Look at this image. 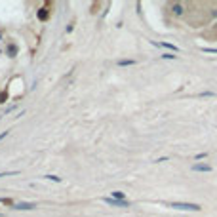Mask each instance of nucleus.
<instances>
[{
  "label": "nucleus",
  "instance_id": "nucleus-1",
  "mask_svg": "<svg viewBox=\"0 0 217 217\" xmlns=\"http://www.w3.org/2000/svg\"><path fill=\"white\" fill-rule=\"evenodd\" d=\"M168 206L173 209H181V211H200L202 209L198 204H189V202H168Z\"/></svg>",
  "mask_w": 217,
  "mask_h": 217
},
{
  "label": "nucleus",
  "instance_id": "nucleus-2",
  "mask_svg": "<svg viewBox=\"0 0 217 217\" xmlns=\"http://www.w3.org/2000/svg\"><path fill=\"white\" fill-rule=\"evenodd\" d=\"M103 202H107V204H111V206H116V208H126V206L130 204L128 200H114V198H111V196H105Z\"/></svg>",
  "mask_w": 217,
  "mask_h": 217
},
{
  "label": "nucleus",
  "instance_id": "nucleus-3",
  "mask_svg": "<svg viewBox=\"0 0 217 217\" xmlns=\"http://www.w3.org/2000/svg\"><path fill=\"white\" fill-rule=\"evenodd\" d=\"M36 208L38 206L34 202H19V204L13 206V209H36Z\"/></svg>",
  "mask_w": 217,
  "mask_h": 217
},
{
  "label": "nucleus",
  "instance_id": "nucleus-4",
  "mask_svg": "<svg viewBox=\"0 0 217 217\" xmlns=\"http://www.w3.org/2000/svg\"><path fill=\"white\" fill-rule=\"evenodd\" d=\"M192 172H211V166L209 164H192Z\"/></svg>",
  "mask_w": 217,
  "mask_h": 217
},
{
  "label": "nucleus",
  "instance_id": "nucleus-5",
  "mask_svg": "<svg viewBox=\"0 0 217 217\" xmlns=\"http://www.w3.org/2000/svg\"><path fill=\"white\" fill-rule=\"evenodd\" d=\"M154 46H158V48H166V50H172V52H177V46H173V44H170V42H152Z\"/></svg>",
  "mask_w": 217,
  "mask_h": 217
},
{
  "label": "nucleus",
  "instance_id": "nucleus-6",
  "mask_svg": "<svg viewBox=\"0 0 217 217\" xmlns=\"http://www.w3.org/2000/svg\"><path fill=\"white\" fill-rule=\"evenodd\" d=\"M111 198H114V200H126V194L122 190H114V192H111Z\"/></svg>",
  "mask_w": 217,
  "mask_h": 217
},
{
  "label": "nucleus",
  "instance_id": "nucleus-7",
  "mask_svg": "<svg viewBox=\"0 0 217 217\" xmlns=\"http://www.w3.org/2000/svg\"><path fill=\"white\" fill-rule=\"evenodd\" d=\"M133 63H135L133 59H122V61H118L120 67H128V65H133Z\"/></svg>",
  "mask_w": 217,
  "mask_h": 217
},
{
  "label": "nucleus",
  "instance_id": "nucleus-8",
  "mask_svg": "<svg viewBox=\"0 0 217 217\" xmlns=\"http://www.w3.org/2000/svg\"><path fill=\"white\" fill-rule=\"evenodd\" d=\"M44 179H48V181H55V183H59V181H61V177H57V175H46Z\"/></svg>",
  "mask_w": 217,
  "mask_h": 217
},
{
  "label": "nucleus",
  "instance_id": "nucleus-9",
  "mask_svg": "<svg viewBox=\"0 0 217 217\" xmlns=\"http://www.w3.org/2000/svg\"><path fill=\"white\" fill-rule=\"evenodd\" d=\"M202 158H208V152H200V154H196V156H194V162L202 160Z\"/></svg>",
  "mask_w": 217,
  "mask_h": 217
},
{
  "label": "nucleus",
  "instance_id": "nucleus-10",
  "mask_svg": "<svg viewBox=\"0 0 217 217\" xmlns=\"http://www.w3.org/2000/svg\"><path fill=\"white\" fill-rule=\"evenodd\" d=\"M19 172H2L0 173V177H8V175H17Z\"/></svg>",
  "mask_w": 217,
  "mask_h": 217
},
{
  "label": "nucleus",
  "instance_id": "nucleus-11",
  "mask_svg": "<svg viewBox=\"0 0 217 217\" xmlns=\"http://www.w3.org/2000/svg\"><path fill=\"white\" fill-rule=\"evenodd\" d=\"M202 52H208V54H217V48H202Z\"/></svg>",
  "mask_w": 217,
  "mask_h": 217
},
{
  "label": "nucleus",
  "instance_id": "nucleus-12",
  "mask_svg": "<svg viewBox=\"0 0 217 217\" xmlns=\"http://www.w3.org/2000/svg\"><path fill=\"white\" fill-rule=\"evenodd\" d=\"M213 91H204V93H200V97H213Z\"/></svg>",
  "mask_w": 217,
  "mask_h": 217
},
{
  "label": "nucleus",
  "instance_id": "nucleus-13",
  "mask_svg": "<svg viewBox=\"0 0 217 217\" xmlns=\"http://www.w3.org/2000/svg\"><path fill=\"white\" fill-rule=\"evenodd\" d=\"M173 12H175V13H181V12H183V6H181V4H175V6H173Z\"/></svg>",
  "mask_w": 217,
  "mask_h": 217
},
{
  "label": "nucleus",
  "instance_id": "nucleus-14",
  "mask_svg": "<svg viewBox=\"0 0 217 217\" xmlns=\"http://www.w3.org/2000/svg\"><path fill=\"white\" fill-rule=\"evenodd\" d=\"M162 57H164V59H177V55H173V54H164Z\"/></svg>",
  "mask_w": 217,
  "mask_h": 217
}]
</instances>
